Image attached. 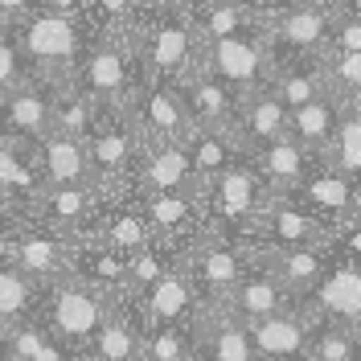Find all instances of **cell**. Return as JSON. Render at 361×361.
I'll return each mask as SVG.
<instances>
[{"label": "cell", "instance_id": "6da1fadb", "mask_svg": "<svg viewBox=\"0 0 361 361\" xmlns=\"http://www.w3.org/2000/svg\"><path fill=\"white\" fill-rule=\"evenodd\" d=\"M17 45L25 49L29 66H37L49 82L66 87L70 74L78 70V54H82L78 17L54 13V8H33L29 17H21Z\"/></svg>", "mask_w": 361, "mask_h": 361}, {"label": "cell", "instance_id": "7a4b0ae2", "mask_svg": "<svg viewBox=\"0 0 361 361\" xmlns=\"http://www.w3.org/2000/svg\"><path fill=\"white\" fill-rule=\"evenodd\" d=\"M111 312H115L111 288L90 283L78 271L70 279H54V292H49V329L66 345H90Z\"/></svg>", "mask_w": 361, "mask_h": 361}, {"label": "cell", "instance_id": "3957f363", "mask_svg": "<svg viewBox=\"0 0 361 361\" xmlns=\"http://www.w3.org/2000/svg\"><path fill=\"white\" fill-rule=\"evenodd\" d=\"M197 70L214 74L234 94H250V90L267 87L271 74H275V66H271V58H267V42L263 37H250V33H234V37L202 45Z\"/></svg>", "mask_w": 361, "mask_h": 361}, {"label": "cell", "instance_id": "277c9868", "mask_svg": "<svg viewBox=\"0 0 361 361\" xmlns=\"http://www.w3.org/2000/svg\"><path fill=\"white\" fill-rule=\"evenodd\" d=\"M128 111L140 123L144 140H185L193 132V115L185 103V87L173 78H148V82H135L132 99H128Z\"/></svg>", "mask_w": 361, "mask_h": 361}, {"label": "cell", "instance_id": "5b68a950", "mask_svg": "<svg viewBox=\"0 0 361 361\" xmlns=\"http://www.w3.org/2000/svg\"><path fill=\"white\" fill-rule=\"evenodd\" d=\"M135 45H140V62L148 66V78H173V82H185L197 70V54H202L197 29L185 17L148 25Z\"/></svg>", "mask_w": 361, "mask_h": 361}, {"label": "cell", "instance_id": "8992f818", "mask_svg": "<svg viewBox=\"0 0 361 361\" xmlns=\"http://www.w3.org/2000/svg\"><path fill=\"white\" fill-rule=\"evenodd\" d=\"M267 247H324L333 238L329 222L312 214L300 197H267L259 218L250 226Z\"/></svg>", "mask_w": 361, "mask_h": 361}, {"label": "cell", "instance_id": "52a82bcc", "mask_svg": "<svg viewBox=\"0 0 361 361\" xmlns=\"http://www.w3.org/2000/svg\"><path fill=\"white\" fill-rule=\"evenodd\" d=\"M267 180L259 177L255 169H243V164H230L226 173H218V177L205 185V193H197V197H205L209 202V218L214 222H247L255 226V218H259V209L267 205ZM205 218V222H209Z\"/></svg>", "mask_w": 361, "mask_h": 361}, {"label": "cell", "instance_id": "ba28073f", "mask_svg": "<svg viewBox=\"0 0 361 361\" xmlns=\"http://www.w3.org/2000/svg\"><path fill=\"white\" fill-rule=\"evenodd\" d=\"M193 337H197V361H263L250 337V324L226 312L222 304H197Z\"/></svg>", "mask_w": 361, "mask_h": 361}, {"label": "cell", "instance_id": "9c48e42d", "mask_svg": "<svg viewBox=\"0 0 361 361\" xmlns=\"http://www.w3.org/2000/svg\"><path fill=\"white\" fill-rule=\"evenodd\" d=\"M132 54L135 45L123 37H103L87 54V66H82V90L99 103H128L135 90L132 78Z\"/></svg>", "mask_w": 361, "mask_h": 361}, {"label": "cell", "instance_id": "30bf717a", "mask_svg": "<svg viewBox=\"0 0 361 361\" xmlns=\"http://www.w3.org/2000/svg\"><path fill=\"white\" fill-rule=\"evenodd\" d=\"M177 189H202L193 173V157L185 140H148L144 157L135 164V193H177Z\"/></svg>", "mask_w": 361, "mask_h": 361}, {"label": "cell", "instance_id": "8fae6325", "mask_svg": "<svg viewBox=\"0 0 361 361\" xmlns=\"http://www.w3.org/2000/svg\"><path fill=\"white\" fill-rule=\"evenodd\" d=\"M45 132H54V90H42L37 82H21L17 90L0 94V140L13 144H37Z\"/></svg>", "mask_w": 361, "mask_h": 361}, {"label": "cell", "instance_id": "7c38bea8", "mask_svg": "<svg viewBox=\"0 0 361 361\" xmlns=\"http://www.w3.org/2000/svg\"><path fill=\"white\" fill-rule=\"evenodd\" d=\"M135 300V308L144 316V333L157 324H185L189 316H197V288L193 275L185 267H169L148 292H128Z\"/></svg>", "mask_w": 361, "mask_h": 361}, {"label": "cell", "instance_id": "4fadbf2b", "mask_svg": "<svg viewBox=\"0 0 361 361\" xmlns=\"http://www.w3.org/2000/svg\"><path fill=\"white\" fill-rule=\"evenodd\" d=\"M308 316L300 308H279V312L250 320V337L263 361H312V329L304 324Z\"/></svg>", "mask_w": 361, "mask_h": 361}, {"label": "cell", "instance_id": "5bb4252c", "mask_svg": "<svg viewBox=\"0 0 361 361\" xmlns=\"http://www.w3.org/2000/svg\"><path fill=\"white\" fill-rule=\"evenodd\" d=\"M33 157H37L45 185H94V164H90V148L82 135L54 128L33 144Z\"/></svg>", "mask_w": 361, "mask_h": 361}, {"label": "cell", "instance_id": "9a60e30c", "mask_svg": "<svg viewBox=\"0 0 361 361\" xmlns=\"http://www.w3.org/2000/svg\"><path fill=\"white\" fill-rule=\"evenodd\" d=\"M238 247H226V243H197L189 250V263L185 271L193 275V288L205 304H222L226 295L234 292V283L247 275Z\"/></svg>", "mask_w": 361, "mask_h": 361}, {"label": "cell", "instance_id": "2e32d148", "mask_svg": "<svg viewBox=\"0 0 361 361\" xmlns=\"http://www.w3.org/2000/svg\"><path fill=\"white\" fill-rule=\"evenodd\" d=\"M292 132V111H288V103L275 94V87H259L250 90V94H243V107H238V128H234V135L243 140V144H250L255 152L263 148V144H271V140H279V135Z\"/></svg>", "mask_w": 361, "mask_h": 361}, {"label": "cell", "instance_id": "e0dca14e", "mask_svg": "<svg viewBox=\"0 0 361 361\" xmlns=\"http://www.w3.org/2000/svg\"><path fill=\"white\" fill-rule=\"evenodd\" d=\"M292 304V292H288V283L267 267V263H259L255 271H247L238 283H234V292L222 300L226 312H234L238 320H263V316L279 312V308H288Z\"/></svg>", "mask_w": 361, "mask_h": 361}, {"label": "cell", "instance_id": "ac0fdd59", "mask_svg": "<svg viewBox=\"0 0 361 361\" xmlns=\"http://www.w3.org/2000/svg\"><path fill=\"white\" fill-rule=\"evenodd\" d=\"M180 87H185V103H189V115H193V128H222V132H234L243 94H234L226 82H218V78L205 74V70H193Z\"/></svg>", "mask_w": 361, "mask_h": 361}, {"label": "cell", "instance_id": "d6986e66", "mask_svg": "<svg viewBox=\"0 0 361 361\" xmlns=\"http://www.w3.org/2000/svg\"><path fill=\"white\" fill-rule=\"evenodd\" d=\"M255 157H259V177L267 180L271 197H292L295 189H300V180L308 177V160L316 152H308L288 132V135H279V140H271V144H263Z\"/></svg>", "mask_w": 361, "mask_h": 361}, {"label": "cell", "instance_id": "ffe728a7", "mask_svg": "<svg viewBox=\"0 0 361 361\" xmlns=\"http://www.w3.org/2000/svg\"><path fill=\"white\" fill-rule=\"evenodd\" d=\"M33 218L49 230H74L94 218V185H45L42 193L29 202Z\"/></svg>", "mask_w": 361, "mask_h": 361}, {"label": "cell", "instance_id": "44dd1931", "mask_svg": "<svg viewBox=\"0 0 361 361\" xmlns=\"http://www.w3.org/2000/svg\"><path fill=\"white\" fill-rule=\"evenodd\" d=\"M312 308L324 312L329 320L353 324V329L361 333V263L357 259L333 267L324 279H320V288L312 292Z\"/></svg>", "mask_w": 361, "mask_h": 361}, {"label": "cell", "instance_id": "7402d4cb", "mask_svg": "<svg viewBox=\"0 0 361 361\" xmlns=\"http://www.w3.org/2000/svg\"><path fill=\"white\" fill-rule=\"evenodd\" d=\"M329 33H333V8L312 4V0L279 13V21H275V37L295 54H324Z\"/></svg>", "mask_w": 361, "mask_h": 361}, {"label": "cell", "instance_id": "603a6c76", "mask_svg": "<svg viewBox=\"0 0 361 361\" xmlns=\"http://www.w3.org/2000/svg\"><path fill=\"white\" fill-rule=\"evenodd\" d=\"M263 263H267L292 295H312L320 279L329 275L324 267V247H263Z\"/></svg>", "mask_w": 361, "mask_h": 361}, {"label": "cell", "instance_id": "cb8c5ba5", "mask_svg": "<svg viewBox=\"0 0 361 361\" xmlns=\"http://www.w3.org/2000/svg\"><path fill=\"white\" fill-rule=\"evenodd\" d=\"M70 250H74V243L70 238H62V230H42V234H25V238H17V267L29 275V279H62V271L74 263L70 259Z\"/></svg>", "mask_w": 361, "mask_h": 361}, {"label": "cell", "instance_id": "d4e9b609", "mask_svg": "<svg viewBox=\"0 0 361 361\" xmlns=\"http://www.w3.org/2000/svg\"><path fill=\"white\" fill-rule=\"evenodd\" d=\"M193 29H197V42H222V37H234V33H247V25L259 21V8L250 0H202L193 8Z\"/></svg>", "mask_w": 361, "mask_h": 361}, {"label": "cell", "instance_id": "484cf974", "mask_svg": "<svg viewBox=\"0 0 361 361\" xmlns=\"http://www.w3.org/2000/svg\"><path fill=\"white\" fill-rule=\"evenodd\" d=\"M185 144H189V157H193V173H197V185H209V180L226 173L234 157H238V135L234 132H222V128H193V132L185 135ZM197 189V193H202Z\"/></svg>", "mask_w": 361, "mask_h": 361}, {"label": "cell", "instance_id": "4316f807", "mask_svg": "<svg viewBox=\"0 0 361 361\" xmlns=\"http://www.w3.org/2000/svg\"><path fill=\"white\" fill-rule=\"evenodd\" d=\"M87 238L103 243V247L123 250V255H135L140 247H148L157 238V230H152L144 209H119V214H107V218L94 214L87 222Z\"/></svg>", "mask_w": 361, "mask_h": 361}, {"label": "cell", "instance_id": "83f0119b", "mask_svg": "<svg viewBox=\"0 0 361 361\" xmlns=\"http://www.w3.org/2000/svg\"><path fill=\"white\" fill-rule=\"evenodd\" d=\"M197 193L177 189V193H140V209L148 214V222L160 238H180L185 230L197 226Z\"/></svg>", "mask_w": 361, "mask_h": 361}, {"label": "cell", "instance_id": "f1b7e54d", "mask_svg": "<svg viewBox=\"0 0 361 361\" xmlns=\"http://www.w3.org/2000/svg\"><path fill=\"white\" fill-rule=\"evenodd\" d=\"M337 123H341V103L333 94H320L312 103H304L300 111H292V135L316 157H324V148L333 144Z\"/></svg>", "mask_w": 361, "mask_h": 361}, {"label": "cell", "instance_id": "f546056e", "mask_svg": "<svg viewBox=\"0 0 361 361\" xmlns=\"http://www.w3.org/2000/svg\"><path fill=\"white\" fill-rule=\"evenodd\" d=\"M0 341L8 345L13 361H70V353L62 349L66 341L58 337L54 329L29 324V320H13V324H0Z\"/></svg>", "mask_w": 361, "mask_h": 361}, {"label": "cell", "instance_id": "4dcf8cb0", "mask_svg": "<svg viewBox=\"0 0 361 361\" xmlns=\"http://www.w3.org/2000/svg\"><path fill=\"white\" fill-rule=\"evenodd\" d=\"M320 160H329L333 169L361 180V103H341L337 135H333V144L324 148Z\"/></svg>", "mask_w": 361, "mask_h": 361}, {"label": "cell", "instance_id": "1f68e13d", "mask_svg": "<svg viewBox=\"0 0 361 361\" xmlns=\"http://www.w3.org/2000/svg\"><path fill=\"white\" fill-rule=\"evenodd\" d=\"M45 189L37 157H25L13 140H0V193H25L29 202Z\"/></svg>", "mask_w": 361, "mask_h": 361}, {"label": "cell", "instance_id": "d6a6232c", "mask_svg": "<svg viewBox=\"0 0 361 361\" xmlns=\"http://www.w3.org/2000/svg\"><path fill=\"white\" fill-rule=\"evenodd\" d=\"M324 87L337 103H361V49H341V54H320Z\"/></svg>", "mask_w": 361, "mask_h": 361}, {"label": "cell", "instance_id": "836d02e7", "mask_svg": "<svg viewBox=\"0 0 361 361\" xmlns=\"http://www.w3.org/2000/svg\"><path fill=\"white\" fill-rule=\"evenodd\" d=\"M144 357L148 361H197L193 324H157L144 333Z\"/></svg>", "mask_w": 361, "mask_h": 361}, {"label": "cell", "instance_id": "e575fe53", "mask_svg": "<svg viewBox=\"0 0 361 361\" xmlns=\"http://www.w3.org/2000/svg\"><path fill=\"white\" fill-rule=\"evenodd\" d=\"M271 87H275V94L288 103V111H300L304 103H312V99H320V94H329V87H324V70L320 66H316L312 74H308V66L275 70V74H271Z\"/></svg>", "mask_w": 361, "mask_h": 361}, {"label": "cell", "instance_id": "d590c367", "mask_svg": "<svg viewBox=\"0 0 361 361\" xmlns=\"http://www.w3.org/2000/svg\"><path fill=\"white\" fill-rule=\"evenodd\" d=\"M33 288H37V279H29L17 263L0 267V324L25 320L29 304H33Z\"/></svg>", "mask_w": 361, "mask_h": 361}, {"label": "cell", "instance_id": "8d00e7d4", "mask_svg": "<svg viewBox=\"0 0 361 361\" xmlns=\"http://www.w3.org/2000/svg\"><path fill=\"white\" fill-rule=\"evenodd\" d=\"M312 361H361V333L345 320L324 324V333L312 337Z\"/></svg>", "mask_w": 361, "mask_h": 361}, {"label": "cell", "instance_id": "74e56055", "mask_svg": "<svg viewBox=\"0 0 361 361\" xmlns=\"http://www.w3.org/2000/svg\"><path fill=\"white\" fill-rule=\"evenodd\" d=\"M169 267H173V263L164 259L160 243L152 238L148 247H140L135 255H128V292H135V295L148 292V288H152V283H157V279H160Z\"/></svg>", "mask_w": 361, "mask_h": 361}, {"label": "cell", "instance_id": "f35d334b", "mask_svg": "<svg viewBox=\"0 0 361 361\" xmlns=\"http://www.w3.org/2000/svg\"><path fill=\"white\" fill-rule=\"evenodd\" d=\"M25 78V49L8 33H0V94H8V90H17Z\"/></svg>", "mask_w": 361, "mask_h": 361}, {"label": "cell", "instance_id": "ab89813d", "mask_svg": "<svg viewBox=\"0 0 361 361\" xmlns=\"http://www.w3.org/2000/svg\"><path fill=\"white\" fill-rule=\"evenodd\" d=\"M341 49H361V13H353V8L333 17V33H329L324 54H341Z\"/></svg>", "mask_w": 361, "mask_h": 361}, {"label": "cell", "instance_id": "60d3db41", "mask_svg": "<svg viewBox=\"0 0 361 361\" xmlns=\"http://www.w3.org/2000/svg\"><path fill=\"white\" fill-rule=\"evenodd\" d=\"M90 8H94L107 25H123L140 13V0H90Z\"/></svg>", "mask_w": 361, "mask_h": 361}, {"label": "cell", "instance_id": "b9f144b4", "mask_svg": "<svg viewBox=\"0 0 361 361\" xmlns=\"http://www.w3.org/2000/svg\"><path fill=\"white\" fill-rule=\"evenodd\" d=\"M42 8H54V13H66V17H82L90 8V0H42Z\"/></svg>", "mask_w": 361, "mask_h": 361}, {"label": "cell", "instance_id": "7bdbcfd3", "mask_svg": "<svg viewBox=\"0 0 361 361\" xmlns=\"http://www.w3.org/2000/svg\"><path fill=\"white\" fill-rule=\"evenodd\" d=\"M33 8H42V0H0V17H29Z\"/></svg>", "mask_w": 361, "mask_h": 361}, {"label": "cell", "instance_id": "ee69618b", "mask_svg": "<svg viewBox=\"0 0 361 361\" xmlns=\"http://www.w3.org/2000/svg\"><path fill=\"white\" fill-rule=\"evenodd\" d=\"M13 259H17V238H13V234L0 226V267H8Z\"/></svg>", "mask_w": 361, "mask_h": 361}, {"label": "cell", "instance_id": "f6af8a7d", "mask_svg": "<svg viewBox=\"0 0 361 361\" xmlns=\"http://www.w3.org/2000/svg\"><path fill=\"white\" fill-rule=\"evenodd\" d=\"M157 8H169V13H185V8H197L202 0H152Z\"/></svg>", "mask_w": 361, "mask_h": 361}, {"label": "cell", "instance_id": "bcb514c9", "mask_svg": "<svg viewBox=\"0 0 361 361\" xmlns=\"http://www.w3.org/2000/svg\"><path fill=\"white\" fill-rule=\"evenodd\" d=\"M312 4H324V8H337V4H345V0H312Z\"/></svg>", "mask_w": 361, "mask_h": 361}]
</instances>
